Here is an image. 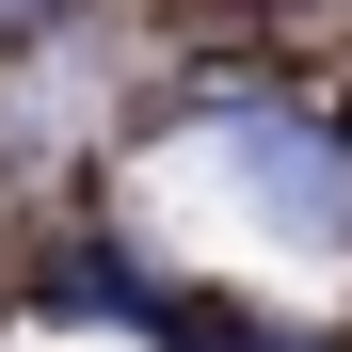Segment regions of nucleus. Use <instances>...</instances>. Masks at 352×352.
<instances>
[{
    "label": "nucleus",
    "instance_id": "obj_1",
    "mask_svg": "<svg viewBox=\"0 0 352 352\" xmlns=\"http://www.w3.org/2000/svg\"><path fill=\"white\" fill-rule=\"evenodd\" d=\"M192 176H224L272 241H352V144L320 129V112H272V96L208 112V129H192Z\"/></svg>",
    "mask_w": 352,
    "mask_h": 352
},
{
    "label": "nucleus",
    "instance_id": "obj_2",
    "mask_svg": "<svg viewBox=\"0 0 352 352\" xmlns=\"http://www.w3.org/2000/svg\"><path fill=\"white\" fill-rule=\"evenodd\" d=\"M48 16H65V0H0V48H16V32H48Z\"/></svg>",
    "mask_w": 352,
    "mask_h": 352
}]
</instances>
